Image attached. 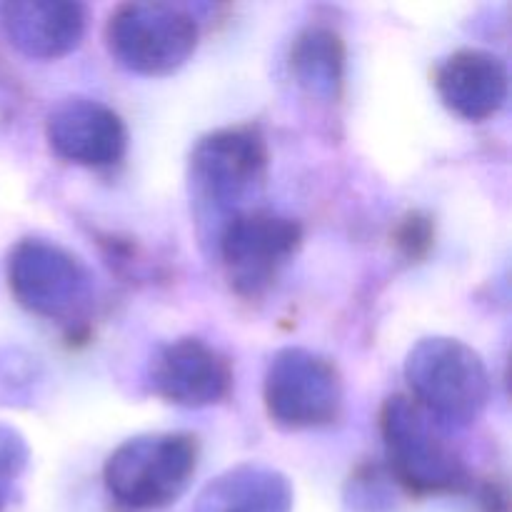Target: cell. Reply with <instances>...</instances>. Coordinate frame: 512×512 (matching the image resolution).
I'll list each match as a JSON object with an SVG mask.
<instances>
[{
    "label": "cell",
    "instance_id": "7c38bea8",
    "mask_svg": "<svg viewBox=\"0 0 512 512\" xmlns=\"http://www.w3.org/2000/svg\"><path fill=\"white\" fill-rule=\"evenodd\" d=\"M0 20L20 53L55 60L80 45L88 28V10L70 0H13L0 8Z\"/></svg>",
    "mask_w": 512,
    "mask_h": 512
},
{
    "label": "cell",
    "instance_id": "5bb4252c",
    "mask_svg": "<svg viewBox=\"0 0 512 512\" xmlns=\"http://www.w3.org/2000/svg\"><path fill=\"white\" fill-rule=\"evenodd\" d=\"M345 40L328 25H310L290 48V70L305 93L320 103L340 100L345 88Z\"/></svg>",
    "mask_w": 512,
    "mask_h": 512
},
{
    "label": "cell",
    "instance_id": "9c48e42d",
    "mask_svg": "<svg viewBox=\"0 0 512 512\" xmlns=\"http://www.w3.org/2000/svg\"><path fill=\"white\" fill-rule=\"evenodd\" d=\"M150 388L180 408H210L228 400L233 368L220 350L200 338L165 343L150 358Z\"/></svg>",
    "mask_w": 512,
    "mask_h": 512
},
{
    "label": "cell",
    "instance_id": "8992f818",
    "mask_svg": "<svg viewBox=\"0 0 512 512\" xmlns=\"http://www.w3.org/2000/svg\"><path fill=\"white\" fill-rule=\"evenodd\" d=\"M270 150L263 130L253 123L210 130L190 153L193 195L215 210L240 208L268 180Z\"/></svg>",
    "mask_w": 512,
    "mask_h": 512
},
{
    "label": "cell",
    "instance_id": "30bf717a",
    "mask_svg": "<svg viewBox=\"0 0 512 512\" xmlns=\"http://www.w3.org/2000/svg\"><path fill=\"white\" fill-rule=\"evenodd\" d=\"M45 138L58 158L83 168H110L128 150L123 118L93 98L60 100L45 120Z\"/></svg>",
    "mask_w": 512,
    "mask_h": 512
},
{
    "label": "cell",
    "instance_id": "52a82bcc",
    "mask_svg": "<svg viewBox=\"0 0 512 512\" xmlns=\"http://www.w3.org/2000/svg\"><path fill=\"white\" fill-rule=\"evenodd\" d=\"M8 285L28 313L58 323H73L93 300V278L80 258L40 238H23L13 245Z\"/></svg>",
    "mask_w": 512,
    "mask_h": 512
},
{
    "label": "cell",
    "instance_id": "3957f363",
    "mask_svg": "<svg viewBox=\"0 0 512 512\" xmlns=\"http://www.w3.org/2000/svg\"><path fill=\"white\" fill-rule=\"evenodd\" d=\"M198 458V438L190 433L138 435L108 455L103 468L105 488L123 508H168L190 488Z\"/></svg>",
    "mask_w": 512,
    "mask_h": 512
},
{
    "label": "cell",
    "instance_id": "2e32d148",
    "mask_svg": "<svg viewBox=\"0 0 512 512\" xmlns=\"http://www.w3.org/2000/svg\"><path fill=\"white\" fill-rule=\"evenodd\" d=\"M433 238H435V228L433 223H430L428 215L423 213L405 215V220L398 225V230H395V245H398V248L413 260L425 258V255H428L430 245H433Z\"/></svg>",
    "mask_w": 512,
    "mask_h": 512
},
{
    "label": "cell",
    "instance_id": "ba28073f",
    "mask_svg": "<svg viewBox=\"0 0 512 512\" xmlns=\"http://www.w3.org/2000/svg\"><path fill=\"white\" fill-rule=\"evenodd\" d=\"M218 243L230 288L243 298H258L298 253L303 225L273 210L245 208L230 215Z\"/></svg>",
    "mask_w": 512,
    "mask_h": 512
},
{
    "label": "cell",
    "instance_id": "5b68a950",
    "mask_svg": "<svg viewBox=\"0 0 512 512\" xmlns=\"http://www.w3.org/2000/svg\"><path fill=\"white\" fill-rule=\"evenodd\" d=\"M263 398L270 423L278 428H328L343 418V375L323 355L305 348H283L270 360Z\"/></svg>",
    "mask_w": 512,
    "mask_h": 512
},
{
    "label": "cell",
    "instance_id": "6da1fadb",
    "mask_svg": "<svg viewBox=\"0 0 512 512\" xmlns=\"http://www.w3.org/2000/svg\"><path fill=\"white\" fill-rule=\"evenodd\" d=\"M380 435L390 473L410 495H458L473 485L468 465L410 395H393L380 408Z\"/></svg>",
    "mask_w": 512,
    "mask_h": 512
},
{
    "label": "cell",
    "instance_id": "4fadbf2b",
    "mask_svg": "<svg viewBox=\"0 0 512 512\" xmlns=\"http://www.w3.org/2000/svg\"><path fill=\"white\" fill-rule=\"evenodd\" d=\"M195 512H293V485L280 470L245 463L205 485Z\"/></svg>",
    "mask_w": 512,
    "mask_h": 512
},
{
    "label": "cell",
    "instance_id": "8fae6325",
    "mask_svg": "<svg viewBox=\"0 0 512 512\" xmlns=\"http://www.w3.org/2000/svg\"><path fill=\"white\" fill-rule=\"evenodd\" d=\"M435 90L450 113L483 123L500 113L508 100V68L498 55L480 48H460L435 68Z\"/></svg>",
    "mask_w": 512,
    "mask_h": 512
},
{
    "label": "cell",
    "instance_id": "9a60e30c",
    "mask_svg": "<svg viewBox=\"0 0 512 512\" xmlns=\"http://www.w3.org/2000/svg\"><path fill=\"white\" fill-rule=\"evenodd\" d=\"M28 455V443L23 435L0 425V512L13 500L15 483L28 465Z\"/></svg>",
    "mask_w": 512,
    "mask_h": 512
},
{
    "label": "cell",
    "instance_id": "7a4b0ae2",
    "mask_svg": "<svg viewBox=\"0 0 512 512\" xmlns=\"http://www.w3.org/2000/svg\"><path fill=\"white\" fill-rule=\"evenodd\" d=\"M410 398L440 425L465 428L485 413L493 395L488 365L455 338H425L405 360Z\"/></svg>",
    "mask_w": 512,
    "mask_h": 512
},
{
    "label": "cell",
    "instance_id": "277c9868",
    "mask_svg": "<svg viewBox=\"0 0 512 512\" xmlns=\"http://www.w3.org/2000/svg\"><path fill=\"white\" fill-rule=\"evenodd\" d=\"M198 40V20L170 3H123L105 23V45L115 63L148 78L183 68Z\"/></svg>",
    "mask_w": 512,
    "mask_h": 512
}]
</instances>
